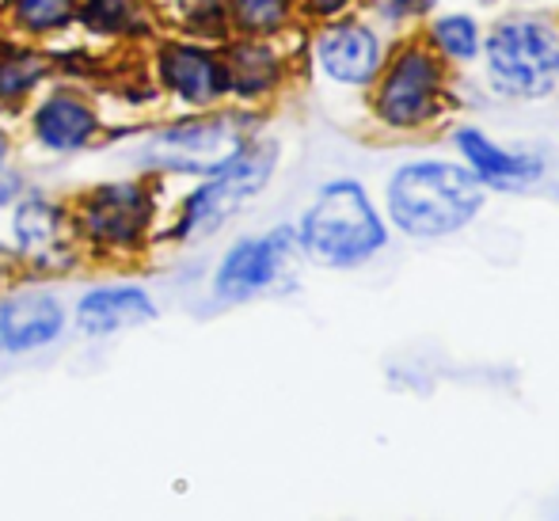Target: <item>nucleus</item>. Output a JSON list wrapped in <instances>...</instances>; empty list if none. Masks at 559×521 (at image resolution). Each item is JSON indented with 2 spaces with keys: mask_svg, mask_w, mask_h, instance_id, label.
Masks as SVG:
<instances>
[{
  "mask_svg": "<svg viewBox=\"0 0 559 521\" xmlns=\"http://www.w3.org/2000/svg\"><path fill=\"white\" fill-rule=\"evenodd\" d=\"M487 191L468 164L456 161H412L400 164L389 179V221L415 240H442L484 213Z\"/></svg>",
  "mask_w": 559,
  "mask_h": 521,
  "instance_id": "f257e3e1",
  "label": "nucleus"
},
{
  "mask_svg": "<svg viewBox=\"0 0 559 521\" xmlns=\"http://www.w3.org/2000/svg\"><path fill=\"white\" fill-rule=\"evenodd\" d=\"M301 248L312 263L354 271L389 248V225L358 179H335L305 210Z\"/></svg>",
  "mask_w": 559,
  "mask_h": 521,
  "instance_id": "f03ea898",
  "label": "nucleus"
},
{
  "mask_svg": "<svg viewBox=\"0 0 559 521\" xmlns=\"http://www.w3.org/2000/svg\"><path fill=\"white\" fill-rule=\"evenodd\" d=\"M484 76L502 99H545L556 92L559 23L548 15H502L484 35Z\"/></svg>",
  "mask_w": 559,
  "mask_h": 521,
  "instance_id": "7ed1b4c3",
  "label": "nucleus"
},
{
  "mask_svg": "<svg viewBox=\"0 0 559 521\" xmlns=\"http://www.w3.org/2000/svg\"><path fill=\"white\" fill-rule=\"evenodd\" d=\"M369 88H373V115L384 130L419 133L445 115V61L430 50L427 38H407L392 50V58H384Z\"/></svg>",
  "mask_w": 559,
  "mask_h": 521,
  "instance_id": "20e7f679",
  "label": "nucleus"
},
{
  "mask_svg": "<svg viewBox=\"0 0 559 521\" xmlns=\"http://www.w3.org/2000/svg\"><path fill=\"white\" fill-rule=\"evenodd\" d=\"M274 164H278V145H274V141L243 145L240 153H236L225 168H217L214 179L187 202L179 236H202V233L222 228L233 213H240L266 183H271Z\"/></svg>",
  "mask_w": 559,
  "mask_h": 521,
  "instance_id": "39448f33",
  "label": "nucleus"
},
{
  "mask_svg": "<svg viewBox=\"0 0 559 521\" xmlns=\"http://www.w3.org/2000/svg\"><path fill=\"white\" fill-rule=\"evenodd\" d=\"M453 145H456V153H461V161L468 164L472 176L484 183V191L522 194L548 176V164L540 153L499 145V141L487 138L479 126H456Z\"/></svg>",
  "mask_w": 559,
  "mask_h": 521,
  "instance_id": "423d86ee",
  "label": "nucleus"
},
{
  "mask_svg": "<svg viewBox=\"0 0 559 521\" xmlns=\"http://www.w3.org/2000/svg\"><path fill=\"white\" fill-rule=\"evenodd\" d=\"M317 61L328 81L343 84V88H369L384 66V43L369 23L335 20L320 31Z\"/></svg>",
  "mask_w": 559,
  "mask_h": 521,
  "instance_id": "0eeeda50",
  "label": "nucleus"
},
{
  "mask_svg": "<svg viewBox=\"0 0 559 521\" xmlns=\"http://www.w3.org/2000/svg\"><path fill=\"white\" fill-rule=\"evenodd\" d=\"M243 145H248V122L236 115L176 126V130L164 133V138L156 141V149L168 156L171 168L210 171V176H214L217 168H225Z\"/></svg>",
  "mask_w": 559,
  "mask_h": 521,
  "instance_id": "6e6552de",
  "label": "nucleus"
},
{
  "mask_svg": "<svg viewBox=\"0 0 559 521\" xmlns=\"http://www.w3.org/2000/svg\"><path fill=\"white\" fill-rule=\"evenodd\" d=\"M294 244H297L294 228H278L271 236L240 240L225 256L222 271H217V297H225V301H248V297L263 294L282 274L286 259L294 256Z\"/></svg>",
  "mask_w": 559,
  "mask_h": 521,
  "instance_id": "1a4fd4ad",
  "label": "nucleus"
},
{
  "mask_svg": "<svg viewBox=\"0 0 559 521\" xmlns=\"http://www.w3.org/2000/svg\"><path fill=\"white\" fill-rule=\"evenodd\" d=\"M61 305L46 294H23L0 305V339L12 351H27V346L50 343L61 331Z\"/></svg>",
  "mask_w": 559,
  "mask_h": 521,
  "instance_id": "9d476101",
  "label": "nucleus"
},
{
  "mask_svg": "<svg viewBox=\"0 0 559 521\" xmlns=\"http://www.w3.org/2000/svg\"><path fill=\"white\" fill-rule=\"evenodd\" d=\"M164 76H168V84L187 104H199V107L214 104L228 88L225 66H217V61L202 50H187V46H179V50H171L168 58H164Z\"/></svg>",
  "mask_w": 559,
  "mask_h": 521,
  "instance_id": "9b49d317",
  "label": "nucleus"
},
{
  "mask_svg": "<svg viewBox=\"0 0 559 521\" xmlns=\"http://www.w3.org/2000/svg\"><path fill=\"white\" fill-rule=\"evenodd\" d=\"M156 309L141 289H96L81 301V328L92 335L153 320Z\"/></svg>",
  "mask_w": 559,
  "mask_h": 521,
  "instance_id": "f8f14e48",
  "label": "nucleus"
},
{
  "mask_svg": "<svg viewBox=\"0 0 559 521\" xmlns=\"http://www.w3.org/2000/svg\"><path fill=\"white\" fill-rule=\"evenodd\" d=\"M145 199L138 187H107L92 199L88 206V228L104 240H130L145 221Z\"/></svg>",
  "mask_w": 559,
  "mask_h": 521,
  "instance_id": "ddd939ff",
  "label": "nucleus"
},
{
  "mask_svg": "<svg viewBox=\"0 0 559 521\" xmlns=\"http://www.w3.org/2000/svg\"><path fill=\"white\" fill-rule=\"evenodd\" d=\"M427 46L445 61V66H472L484 50V27L468 12L435 15L427 27Z\"/></svg>",
  "mask_w": 559,
  "mask_h": 521,
  "instance_id": "4468645a",
  "label": "nucleus"
},
{
  "mask_svg": "<svg viewBox=\"0 0 559 521\" xmlns=\"http://www.w3.org/2000/svg\"><path fill=\"white\" fill-rule=\"evenodd\" d=\"M35 130L50 149H76L92 138L96 115H92L84 104H76V99L58 96L35 115Z\"/></svg>",
  "mask_w": 559,
  "mask_h": 521,
  "instance_id": "2eb2a0df",
  "label": "nucleus"
},
{
  "mask_svg": "<svg viewBox=\"0 0 559 521\" xmlns=\"http://www.w3.org/2000/svg\"><path fill=\"white\" fill-rule=\"evenodd\" d=\"M228 88H236L240 96H263V92H271L274 84H278V58H274L271 46L263 43H243L240 50H236V58L228 61Z\"/></svg>",
  "mask_w": 559,
  "mask_h": 521,
  "instance_id": "dca6fc26",
  "label": "nucleus"
},
{
  "mask_svg": "<svg viewBox=\"0 0 559 521\" xmlns=\"http://www.w3.org/2000/svg\"><path fill=\"white\" fill-rule=\"evenodd\" d=\"M15 236H20L23 248H46V244L58 236V213H53L46 202H27L20 213H15Z\"/></svg>",
  "mask_w": 559,
  "mask_h": 521,
  "instance_id": "f3484780",
  "label": "nucleus"
},
{
  "mask_svg": "<svg viewBox=\"0 0 559 521\" xmlns=\"http://www.w3.org/2000/svg\"><path fill=\"white\" fill-rule=\"evenodd\" d=\"M233 12L240 20L243 31H255V35H266V31L282 27L289 15V0H233Z\"/></svg>",
  "mask_w": 559,
  "mask_h": 521,
  "instance_id": "a211bd4d",
  "label": "nucleus"
},
{
  "mask_svg": "<svg viewBox=\"0 0 559 521\" xmlns=\"http://www.w3.org/2000/svg\"><path fill=\"white\" fill-rule=\"evenodd\" d=\"M384 23H415L430 20L438 8V0H366Z\"/></svg>",
  "mask_w": 559,
  "mask_h": 521,
  "instance_id": "6ab92c4d",
  "label": "nucleus"
},
{
  "mask_svg": "<svg viewBox=\"0 0 559 521\" xmlns=\"http://www.w3.org/2000/svg\"><path fill=\"white\" fill-rule=\"evenodd\" d=\"M15 8L31 27H58L69 20V0H15Z\"/></svg>",
  "mask_w": 559,
  "mask_h": 521,
  "instance_id": "aec40b11",
  "label": "nucleus"
},
{
  "mask_svg": "<svg viewBox=\"0 0 559 521\" xmlns=\"http://www.w3.org/2000/svg\"><path fill=\"white\" fill-rule=\"evenodd\" d=\"M38 76L35 58H20L12 66H0V92H23Z\"/></svg>",
  "mask_w": 559,
  "mask_h": 521,
  "instance_id": "412c9836",
  "label": "nucleus"
},
{
  "mask_svg": "<svg viewBox=\"0 0 559 521\" xmlns=\"http://www.w3.org/2000/svg\"><path fill=\"white\" fill-rule=\"evenodd\" d=\"M126 15H130V0H92L88 4V20L99 27H122Z\"/></svg>",
  "mask_w": 559,
  "mask_h": 521,
  "instance_id": "4be33fe9",
  "label": "nucleus"
},
{
  "mask_svg": "<svg viewBox=\"0 0 559 521\" xmlns=\"http://www.w3.org/2000/svg\"><path fill=\"white\" fill-rule=\"evenodd\" d=\"M305 4H309L312 15H324V20H332V15L346 12V8H350L354 0H305Z\"/></svg>",
  "mask_w": 559,
  "mask_h": 521,
  "instance_id": "5701e85b",
  "label": "nucleus"
},
{
  "mask_svg": "<svg viewBox=\"0 0 559 521\" xmlns=\"http://www.w3.org/2000/svg\"><path fill=\"white\" fill-rule=\"evenodd\" d=\"M183 8L191 15H217L222 12V0H183Z\"/></svg>",
  "mask_w": 559,
  "mask_h": 521,
  "instance_id": "b1692460",
  "label": "nucleus"
},
{
  "mask_svg": "<svg viewBox=\"0 0 559 521\" xmlns=\"http://www.w3.org/2000/svg\"><path fill=\"white\" fill-rule=\"evenodd\" d=\"M0 161H4V138H0Z\"/></svg>",
  "mask_w": 559,
  "mask_h": 521,
  "instance_id": "393cba45",
  "label": "nucleus"
},
{
  "mask_svg": "<svg viewBox=\"0 0 559 521\" xmlns=\"http://www.w3.org/2000/svg\"><path fill=\"white\" fill-rule=\"evenodd\" d=\"M556 84H559V61H556Z\"/></svg>",
  "mask_w": 559,
  "mask_h": 521,
  "instance_id": "a878e982",
  "label": "nucleus"
}]
</instances>
